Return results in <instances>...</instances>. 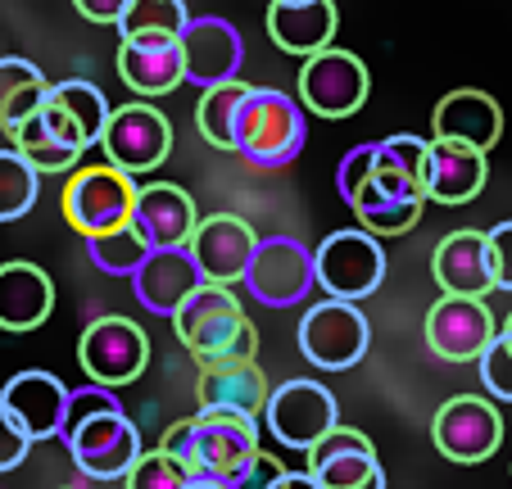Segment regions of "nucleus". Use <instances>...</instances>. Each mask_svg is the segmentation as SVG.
Wrapping results in <instances>:
<instances>
[{"mask_svg":"<svg viewBox=\"0 0 512 489\" xmlns=\"http://www.w3.org/2000/svg\"><path fill=\"white\" fill-rule=\"evenodd\" d=\"M159 449L177 458L195 480H213L223 485L254 458L259 449V417H236V413H195L168 426Z\"/></svg>","mask_w":512,"mask_h":489,"instance_id":"obj_1","label":"nucleus"},{"mask_svg":"<svg viewBox=\"0 0 512 489\" xmlns=\"http://www.w3.org/2000/svg\"><path fill=\"white\" fill-rule=\"evenodd\" d=\"M168 322L177 326V340L191 349L195 363L259 354V331H254V322L245 317L232 286H218V281H200V286L177 304V313L168 317Z\"/></svg>","mask_w":512,"mask_h":489,"instance_id":"obj_2","label":"nucleus"},{"mask_svg":"<svg viewBox=\"0 0 512 489\" xmlns=\"http://www.w3.org/2000/svg\"><path fill=\"white\" fill-rule=\"evenodd\" d=\"M309 141V118L300 100L272 87H250L236 109L232 154H241L250 168H286Z\"/></svg>","mask_w":512,"mask_h":489,"instance_id":"obj_3","label":"nucleus"},{"mask_svg":"<svg viewBox=\"0 0 512 489\" xmlns=\"http://www.w3.org/2000/svg\"><path fill=\"white\" fill-rule=\"evenodd\" d=\"M386 281V250L381 240L363 227L331 231L313 250V286H322L331 299H368Z\"/></svg>","mask_w":512,"mask_h":489,"instance_id":"obj_4","label":"nucleus"},{"mask_svg":"<svg viewBox=\"0 0 512 489\" xmlns=\"http://www.w3.org/2000/svg\"><path fill=\"white\" fill-rule=\"evenodd\" d=\"M372 345V326L363 308L349 299H318L300 322V349L322 372H349Z\"/></svg>","mask_w":512,"mask_h":489,"instance_id":"obj_5","label":"nucleus"},{"mask_svg":"<svg viewBox=\"0 0 512 489\" xmlns=\"http://www.w3.org/2000/svg\"><path fill=\"white\" fill-rule=\"evenodd\" d=\"M136 200L132 173L114 168V163H96V168H78L64 186V218L82 240L100 236V231L127 227Z\"/></svg>","mask_w":512,"mask_h":489,"instance_id":"obj_6","label":"nucleus"},{"mask_svg":"<svg viewBox=\"0 0 512 489\" xmlns=\"http://www.w3.org/2000/svg\"><path fill=\"white\" fill-rule=\"evenodd\" d=\"M368 64L349 50H313L300 68V109L318 118H354L368 105Z\"/></svg>","mask_w":512,"mask_h":489,"instance_id":"obj_7","label":"nucleus"},{"mask_svg":"<svg viewBox=\"0 0 512 489\" xmlns=\"http://www.w3.org/2000/svg\"><path fill=\"white\" fill-rule=\"evenodd\" d=\"M59 440L68 444V458L87 480H123V471L141 458V431H136V422L123 408L82 417Z\"/></svg>","mask_w":512,"mask_h":489,"instance_id":"obj_8","label":"nucleus"},{"mask_svg":"<svg viewBox=\"0 0 512 489\" xmlns=\"http://www.w3.org/2000/svg\"><path fill=\"white\" fill-rule=\"evenodd\" d=\"M241 281L259 304L295 308L313 290V250L295 236H259Z\"/></svg>","mask_w":512,"mask_h":489,"instance_id":"obj_9","label":"nucleus"},{"mask_svg":"<svg viewBox=\"0 0 512 489\" xmlns=\"http://www.w3.org/2000/svg\"><path fill=\"white\" fill-rule=\"evenodd\" d=\"M78 363L96 385H132L150 367V336L132 317H96L78 340Z\"/></svg>","mask_w":512,"mask_h":489,"instance_id":"obj_10","label":"nucleus"},{"mask_svg":"<svg viewBox=\"0 0 512 489\" xmlns=\"http://www.w3.org/2000/svg\"><path fill=\"white\" fill-rule=\"evenodd\" d=\"M100 150L114 168L123 173H150L159 163L173 154V123L159 114L155 105H145V100H132L123 109H109L105 118V132H100Z\"/></svg>","mask_w":512,"mask_h":489,"instance_id":"obj_11","label":"nucleus"},{"mask_svg":"<svg viewBox=\"0 0 512 489\" xmlns=\"http://www.w3.org/2000/svg\"><path fill=\"white\" fill-rule=\"evenodd\" d=\"M263 422H268L277 444H286V449H309L313 440H322V435L340 422V408L327 385L300 376V381H286V385H277V390H268Z\"/></svg>","mask_w":512,"mask_h":489,"instance_id":"obj_12","label":"nucleus"},{"mask_svg":"<svg viewBox=\"0 0 512 489\" xmlns=\"http://www.w3.org/2000/svg\"><path fill=\"white\" fill-rule=\"evenodd\" d=\"M431 440L435 449L445 453L449 462H485L499 453L503 444V413L481 394H454V399L435 413L431 422Z\"/></svg>","mask_w":512,"mask_h":489,"instance_id":"obj_13","label":"nucleus"},{"mask_svg":"<svg viewBox=\"0 0 512 489\" xmlns=\"http://www.w3.org/2000/svg\"><path fill=\"white\" fill-rule=\"evenodd\" d=\"M254 245V227L236 213H209V218H195L191 236H186V250H191L195 268L204 281H218V286H236L245 277V263H250Z\"/></svg>","mask_w":512,"mask_h":489,"instance_id":"obj_14","label":"nucleus"},{"mask_svg":"<svg viewBox=\"0 0 512 489\" xmlns=\"http://www.w3.org/2000/svg\"><path fill=\"white\" fill-rule=\"evenodd\" d=\"M182 77L195 87H213V82H232L241 73L245 59V41L236 32V23L218 19V14H200V19H186L182 37Z\"/></svg>","mask_w":512,"mask_h":489,"instance_id":"obj_15","label":"nucleus"},{"mask_svg":"<svg viewBox=\"0 0 512 489\" xmlns=\"http://www.w3.org/2000/svg\"><path fill=\"white\" fill-rule=\"evenodd\" d=\"M490 336H494V313L485 308V299L445 295L426 313V345L445 363H472L490 345Z\"/></svg>","mask_w":512,"mask_h":489,"instance_id":"obj_16","label":"nucleus"},{"mask_svg":"<svg viewBox=\"0 0 512 489\" xmlns=\"http://www.w3.org/2000/svg\"><path fill=\"white\" fill-rule=\"evenodd\" d=\"M490 163L481 150L458 141H426V159H422V200L431 204H467L485 191Z\"/></svg>","mask_w":512,"mask_h":489,"instance_id":"obj_17","label":"nucleus"},{"mask_svg":"<svg viewBox=\"0 0 512 489\" xmlns=\"http://www.w3.org/2000/svg\"><path fill=\"white\" fill-rule=\"evenodd\" d=\"M64 403H68V385L50 372H37V367L10 376L5 390H0V408L23 426V435L32 444L59 440V431H64Z\"/></svg>","mask_w":512,"mask_h":489,"instance_id":"obj_18","label":"nucleus"},{"mask_svg":"<svg viewBox=\"0 0 512 489\" xmlns=\"http://www.w3.org/2000/svg\"><path fill=\"white\" fill-rule=\"evenodd\" d=\"M204 413H236L259 417L268 403V376L259 372V358H218L200 363V385H195Z\"/></svg>","mask_w":512,"mask_h":489,"instance_id":"obj_19","label":"nucleus"},{"mask_svg":"<svg viewBox=\"0 0 512 489\" xmlns=\"http://www.w3.org/2000/svg\"><path fill=\"white\" fill-rule=\"evenodd\" d=\"M127 281H132L141 308H150L155 317H173L177 304H182L204 277L186 245H159V250H145V259L136 263V272Z\"/></svg>","mask_w":512,"mask_h":489,"instance_id":"obj_20","label":"nucleus"},{"mask_svg":"<svg viewBox=\"0 0 512 489\" xmlns=\"http://www.w3.org/2000/svg\"><path fill=\"white\" fill-rule=\"evenodd\" d=\"M195 200L182 191L177 182H150L136 186L132 200V231L145 240V250H159V245H186L195 227Z\"/></svg>","mask_w":512,"mask_h":489,"instance_id":"obj_21","label":"nucleus"},{"mask_svg":"<svg viewBox=\"0 0 512 489\" xmlns=\"http://www.w3.org/2000/svg\"><path fill=\"white\" fill-rule=\"evenodd\" d=\"M431 272H435V286L445 290V295L485 299L494 290L485 231H476V227L449 231V236L435 245V254H431Z\"/></svg>","mask_w":512,"mask_h":489,"instance_id":"obj_22","label":"nucleus"},{"mask_svg":"<svg viewBox=\"0 0 512 489\" xmlns=\"http://www.w3.org/2000/svg\"><path fill=\"white\" fill-rule=\"evenodd\" d=\"M309 476L318 480V489H345V485H358L381 471L377 462V449L363 431H349V426H331L322 440H313L309 449Z\"/></svg>","mask_w":512,"mask_h":489,"instance_id":"obj_23","label":"nucleus"},{"mask_svg":"<svg viewBox=\"0 0 512 489\" xmlns=\"http://www.w3.org/2000/svg\"><path fill=\"white\" fill-rule=\"evenodd\" d=\"M340 14L336 0H272L268 10V37L286 55H313L336 41Z\"/></svg>","mask_w":512,"mask_h":489,"instance_id":"obj_24","label":"nucleus"},{"mask_svg":"<svg viewBox=\"0 0 512 489\" xmlns=\"http://www.w3.org/2000/svg\"><path fill=\"white\" fill-rule=\"evenodd\" d=\"M55 308V281L28 259L0 263V331H37Z\"/></svg>","mask_w":512,"mask_h":489,"instance_id":"obj_25","label":"nucleus"},{"mask_svg":"<svg viewBox=\"0 0 512 489\" xmlns=\"http://www.w3.org/2000/svg\"><path fill=\"white\" fill-rule=\"evenodd\" d=\"M435 136L490 154L503 136L499 100L485 96V91H449V96L435 105Z\"/></svg>","mask_w":512,"mask_h":489,"instance_id":"obj_26","label":"nucleus"},{"mask_svg":"<svg viewBox=\"0 0 512 489\" xmlns=\"http://www.w3.org/2000/svg\"><path fill=\"white\" fill-rule=\"evenodd\" d=\"M118 77L136 96H168L186 82L177 37H132L118 46Z\"/></svg>","mask_w":512,"mask_h":489,"instance_id":"obj_27","label":"nucleus"},{"mask_svg":"<svg viewBox=\"0 0 512 489\" xmlns=\"http://www.w3.org/2000/svg\"><path fill=\"white\" fill-rule=\"evenodd\" d=\"M10 141L37 173H73L78 159L87 154L82 141H78V132H73L50 105H41L37 114L23 118V123L10 132Z\"/></svg>","mask_w":512,"mask_h":489,"instance_id":"obj_28","label":"nucleus"},{"mask_svg":"<svg viewBox=\"0 0 512 489\" xmlns=\"http://www.w3.org/2000/svg\"><path fill=\"white\" fill-rule=\"evenodd\" d=\"M422 159L426 141L413 132L372 141V186L390 200H422Z\"/></svg>","mask_w":512,"mask_h":489,"instance_id":"obj_29","label":"nucleus"},{"mask_svg":"<svg viewBox=\"0 0 512 489\" xmlns=\"http://www.w3.org/2000/svg\"><path fill=\"white\" fill-rule=\"evenodd\" d=\"M46 105L55 109V114L73 127V132H78L82 150H91V145L100 141L105 118H109V100H105V91H100L96 82H87V77H64V82H50Z\"/></svg>","mask_w":512,"mask_h":489,"instance_id":"obj_30","label":"nucleus"},{"mask_svg":"<svg viewBox=\"0 0 512 489\" xmlns=\"http://www.w3.org/2000/svg\"><path fill=\"white\" fill-rule=\"evenodd\" d=\"M46 73L32 59L5 55L0 59V132H14L28 114H37L46 105Z\"/></svg>","mask_w":512,"mask_h":489,"instance_id":"obj_31","label":"nucleus"},{"mask_svg":"<svg viewBox=\"0 0 512 489\" xmlns=\"http://www.w3.org/2000/svg\"><path fill=\"white\" fill-rule=\"evenodd\" d=\"M349 209H354L358 227L372 231V236L381 240V236H404V231H413L417 218H422V209H426V200H390V195H381L368 177V186L349 200Z\"/></svg>","mask_w":512,"mask_h":489,"instance_id":"obj_32","label":"nucleus"},{"mask_svg":"<svg viewBox=\"0 0 512 489\" xmlns=\"http://www.w3.org/2000/svg\"><path fill=\"white\" fill-rule=\"evenodd\" d=\"M250 82H213L200 91V105H195V127L213 150H232V127H236V109H241Z\"/></svg>","mask_w":512,"mask_h":489,"instance_id":"obj_33","label":"nucleus"},{"mask_svg":"<svg viewBox=\"0 0 512 489\" xmlns=\"http://www.w3.org/2000/svg\"><path fill=\"white\" fill-rule=\"evenodd\" d=\"M186 19V0H127L123 14H118V37L132 41V37H182Z\"/></svg>","mask_w":512,"mask_h":489,"instance_id":"obj_34","label":"nucleus"},{"mask_svg":"<svg viewBox=\"0 0 512 489\" xmlns=\"http://www.w3.org/2000/svg\"><path fill=\"white\" fill-rule=\"evenodd\" d=\"M41 191V173L19 150H0V222H19L32 213Z\"/></svg>","mask_w":512,"mask_h":489,"instance_id":"obj_35","label":"nucleus"},{"mask_svg":"<svg viewBox=\"0 0 512 489\" xmlns=\"http://www.w3.org/2000/svg\"><path fill=\"white\" fill-rule=\"evenodd\" d=\"M87 254H91V263H96L100 272H109V277H132L136 263L145 259V240L136 236L132 222H127V227L87 236Z\"/></svg>","mask_w":512,"mask_h":489,"instance_id":"obj_36","label":"nucleus"},{"mask_svg":"<svg viewBox=\"0 0 512 489\" xmlns=\"http://www.w3.org/2000/svg\"><path fill=\"white\" fill-rule=\"evenodd\" d=\"M123 485L127 489H186L191 485V471L182 467L177 458H168L164 449H141V458L123 471Z\"/></svg>","mask_w":512,"mask_h":489,"instance_id":"obj_37","label":"nucleus"},{"mask_svg":"<svg viewBox=\"0 0 512 489\" xmlns=\"http://www.w3.org/2000/svg\"><path fill=\"white\" fill-rule=\"evenodd\" d=\"M476 363H481V381H485V390H490V399L512 403V336L508 331L490 336V345L476 354Z\"/></svg>","mask_w":512,"mask_h":489,"instance_id":"obj_38","label":"nucleus"},{"mask_svg":"<svg viewBox=\"0 0 512 489\" xmlns=\"http://www.w3.org/2000/svg\"><path fill=\"white\" fill-rule=\"evenodd\" d=\"M109 408H123V403L114 399V390L109 385H82V390H68V403H64V431L68 426H78L82 417H96V413H109ZM59 431V435H64Z\"/></svg>","mask_w":512,"mask_h":489,"instance_id":"obj_39","label":"nucleus"},{"mask_svg":"<svg viewBox=\"0 0 512 489\" xmlns=\"http://www.w3.org/2000/svg\"><path fill=\"white\" fill-rule=\"evenodd\" d=\"M368 177H372V141L368 145H354V150L340 159V168H336V191H340V200H354L363 186H368Z\"/></svg>","mask_w":512,"mask_h":489,"instance_id":"obj_40","label":"nucleus"},{"mask_svg":"<svg viewBox=\"0 0 512 489\" xmlns=\"http://www.w3.org/2000/svg\"><path fill=\"white\" fill-rule=\"evenodd\" d=\"M485 250H490V277L494 290H508L512 295V222L485 231Z\"/></svg>","mask_w":512,"mask_h":489,"instance_id":"obj_41","label":"nucleus"},{"mask_svg":"<svg viewBox=\"0 0 512 489\" xmlns=\"http://www.w3.org/2000/svg\"><path fill=\"white\" fill-rule=\"evenodd\" d=\"M281 471H286V462L272 458V453H263V449H254V458L227 480V489H272Z\"/></svg>","mask_w":512,"mask_h":489,"instance_id":"obj_42","label":"nucleus"},{"mask_svg":"<svg viewBox=\"0 0 512 489\" xmlns=\"http://www.w3.org/2000/svg\"><path fill=\"white\" fill-rule=\"evenodd\" d=\"M28 449H32V440L23 435V426L14 422L5 408H0V471H14V467H23V458H28Z\"/></svg>","mask_w":512,"mask_h":489,"instance_id":"obj_43","label":"nucleus"},{"mask_svg":"<svg viewBox=\"0 0 512 489\" xmlns=\"http://www.w3.org/2000/svg\"><path fill=\"white\" fill-rule=\"evenodd\" d=\"M123 5L127 0H73V10H78L82 19H91V23H118Z\"/></svg>","mask_w":512,"mask_h":489,"instance_id":"obj_44","label":"nucleus"},{"mask_svg":"<svg viewBox=\"0 0 512 489\" xmlns=\"http://www.w3.org/2000/svg\"><path fill=\"white\" fill-rule=\"evenodd\" d=\"M272 489H318V480H313L309 471H281Z\"/></svg>","mask_w":512,"mask_h":489,"instance_id":"obj_45","label":"nucleus"},{"mask_svg":"<svg viewBox=\"0 0 512 489\" xmlns=\"http://www.w3.org/2000/svg\"><path fill=\"white\" fill-rule=\"evenodd\" d=\"M345 489H386V476H381V471H377V476L358 480V485H345Z\"/></svg>","mask_w":512,"mask_h":489,"instance_id":"obj_46","label":"nucleus"},{"mask_svg":"<svg viewBox=\"0 0 512 489\" xmlns=\"http://www.w3.org/2000/svg\"><path fill=\"white\" fill-rule=\"evenodd\" d=\"M186 489H223V485H213V480H195V476H191V485H186Z\"/></svg>","mask_w":512,"mask_h":489,"instance_id":"obj_47","label":"nucleus"},{"mask_svg":"<svg viewBox=\"0 0 512 489\" xmlns=\"http://www.w3.org/2000/svg\"><path fill=\"white\" fill-rule=\"evenodd\" d=\"M503 331H508V336H512V313H508V322H503Z\"/></svg>","mask_w":512,"mask_h":489,"instance_id":"obj_48","label":"nucleus"},{"mask_svg":"<svg viewBox=\"0 0 512 489\" xmlns=\"http://www.w3.org/2000/svg\"><path fill=\"white\" fill-rule=\"evenodd\" d=\"M64 489H73V485H64Z\"/></svg>","mask_w":512,"mask_h":489,"instance_id":"obj_49","label":"nucleus"}]
</instances>
